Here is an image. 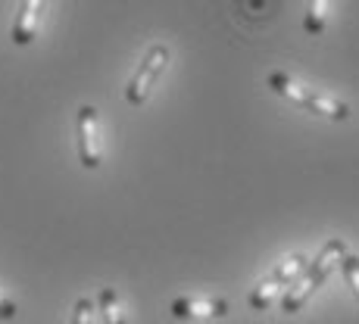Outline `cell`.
<instances>
[{
	"label": "cell",
	"instance_id": "5b68a950",
	"mask_svg": "<svg viewBox=\"0 0 359 324\" xmlns=\"http://www.w3.org/2000/svg\"><path fill=\"white\" fill-rule=\"evenodd\" d=\"M172 318L188 321V318H225L229 315V300L222 296H182L169 306Z\"/></svg>",
	"mask_w": 359,
	"mask_h": 324
},
{
	"label": "cell",
	"instance_id": "6da1fadb",
	"mask_svg": "<svg viewBox=\"0 0 359 324\" xmlns=\"http://www.w3.org/2000/svg\"><path fill=\"white\" fill-rule=\"evenodd\" d=\"M266 87H269V91H275L278 97L291 100L294 106L306 109V113H313V115H322V119H331V122L350 119V106H347V103H341L334 97H325V94L309 91V87L297 85L291 75H285V72H269L266 75Z\"/></svg>",
	"mask_w": 359,
	"mask_h": 324
},
{
	"label": "cell",
	"instance_id": "8fae6325",
	"mask_svg": "<svg viewBox=\"0 0 359 324\" xmlns=\"http://www.w3.org/2000/svg\"><path fill=\"white\" fill-rule=\"evenodd\" d=\"M91 318H94V302L88 296H81L72 309V324H91Z\"/></svg>",
	"mask_w": 359,
	"mask_h": 324
},
{
	"label": "cell",
	"instance_id": "3957f363",
	"mask_svg": "<svg viewBox=\"0 0 359 324\" xmlns=\"http://www.w3.org/2000/svg\"><path fill=\"white\" fill-rule=\"evenodd\" d=\"M303 268H306V259H303V256H291V259L278 262V265H275L272 272H269L266 278H262L259 284L253 287L250 296H247V302H250V309H257V312H266V309L272 306L275 293H278L281 287L294 284V281L303 274Z\"/></svg>",
	"mask_w": 359,
	"mask_h": 324
},
{
	"label": "cell",
	"instance_id": "8992f818",
	"mask_svg": "<svg viewBox=\"0 0 359 324\" xmlns=\"http://www.w3.org/2000/svg\"><path fill=\"white\" fill-rule=\"evenodd\" d=\"M344 253H347V246H344V240H337V237H331L328 244L322 246L319 256L313 259V265H309L306 272H303V278H306V284L313 287V290H319V287L331 278V272H334V268L341 265Z\"/></svg>",
	"mask_w": 359,
	"mask_h": 324
},
{
	"label": "cell",
	"instance_id": "277c9868",
	"mask_svg": "<svg viewBox=\"0 0 359 324\" xmlns=\"http://www.w3.org/2000/svg\"><path fill=\"white\" fill-rule=\"evenodd\" d=\"M79 162L85 169H100L103 162V143H100V119L94 106L79 109Z\"/></svg>",
	"mask_w": 359,
	"mask_h": 324
},
{
	"label": "cell",
	"instance_id": "52a82bcc",
	"mask_svg": "<svg viewBox=\"0 0 359 324\" xmlns=\"http://www.w3.org/2000/svg\"><path fill=\"white\" fill-rule=\"evenodd\" d=\"M44 6H47V0H22L19 16H16V22H13V44L16 47H29L34 41Z\"/></svg>",
	"mask_w": 359,
	"mask_h": 324
},
{
	"label": "cell",
	"instance_id": "9c48e42d",
	"mask_svg": "<svg viewBox=\"0 0 359 324\" xmlns=\"http://www.w3.org/2000/svg\"><path fill=\"white\" fill-rule=\"evenodd\" d=\"M334 0H313L306 10V16H303V29H306V34H322L328 25V10Z\"/></svg>",
	"mask_w": 359,
	"mask_h": 324
},
{
	"label": "cell",
	"instance_id": "30bf717a",
	"mask_svg": "<svg viewBox=\"0 0 359 324\" xmlns=\"http://www.w3.org/2000/svg\"><path fill=\"white\" fill-rule=\"evenodd\" d=\"M341 268H344V278H347L350 290H353V296L359 300V259H356V256H350V253H344Z\"/></svg>",
	"mask_w": 359,
	"mask_h": 324
},
{
	"label": "cell",
	"instance_id": "7a4b0ae2",
	"mask_svg": "<svg viewBox=\"0 0 359 324\" xmlns=\"http://www.w3.org/2000/svg\"><path fill=\"white\" fill-rule=\"evenodd\" d=\"M165 66H169V47L165 44H154L147 53H144L141 66H137L135 78L128 81L126 87V100L131 106H141V103H147V97L154 94L156 81H160V75L165 72Z\"/></svg>",
	"mask_w": 359,
	"mask_h": 324
},
{
	"label": "cell",
	"instance_id": "7c38bea8",
	"mask_svg": "<svg viewBox=\"0 0 359 324\" xmlns=\"http://www.w3.org/2000/svg\"><path fill=\"white\" fill-rule=\"evenodd\" d=\"M16 312H19L16 302H13L10 296L0 293V321H13V318H16Z\"/></svg>",
	"mask_w": 359,
	"mask_h": 324
},
{
	"label": "cell",
	"instance_id": "ba28073f",
	"mask_svg": "<svg viewBox=\"0 0 359 324\" xmlns=\"http://www.w3.org/2000/svg\"><path fill=\"white\" fill-rule=\"evenodd\" d=\"M97 306H100V315H103V324H128L126 312L119 306V293L113 287H103L97 293Z\"/></svg>",
	"mask_w": 359,
	"mask_h": 324
}]
</instances>
